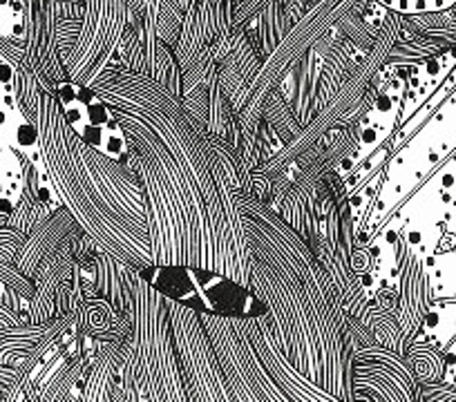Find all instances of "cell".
I'll list each match as a JSON object with an SVG mask.
<instances>
[{"label": "cell", "mask_w": 456, "mask_h": 402, "mask_svg": "<svg viewBox=\"0 0 456 402\" xmlns=\"http://www.w3.org/2000/svg\"><path fill=\"white\" fill-rule=\"evenodd\" d=\"M142 279L179 307L204 316L256 320L269 311L256 293L215 270L192 266H148L142 270Z\"/></svg>", "instance_id": "obj_1"}, {"label": "cell", "mask_w": 456, "mask_h": 402, "mask_svg": "<svg viewBox=\"0 0 456 402\" xmlns=\"http://www.w3.org/2000/svg\"><path fill=\"white\" fill-rule=\"evenodd\" d=\"M403 229L407 246L420 257L432 277L434 295L456 300V199L434 208H419L394 224Z\"/></svg>", "instance_id": "obj_2"}, {"label": "cell", "mask_w": 456, "mask_h": 402, "mask_svg": "<svg viewBox=\"0 0 456 402\" xmlns=\"http://www.w3.org/2000/svg\"><path fill=\"white\" fill-rule=\"evenodd\" d=\"M59 103L65 121L81 141L108 159H126L128 155L126 134L101 96H96L90 87L68 81L59 85Z\"/></svg>", "instance_id": "obj_3"}, {"label": "cell", "mask_w": 456, "mask_h": 402, "mask_svg": "<svg viewBox=\"0 0 456 402\" xmlns=\"http://www.w3.org/2000/svg\"><path fill=\"white\" fill-rule=\"evenodd\" d=\"M405 85L407 81L403 76L394 78L392 85L385 87V92L380 94V99L376 100L374 110L370 112L365 121V128L361 133V150L370 152L374 150L379 143H383L387 139V134L394 130V124L398 119V112H401L403 96H405Z\"/></svg>", "instance_id": "obj_4"}, {"label": "cell", "mask_w": 456, "mask_h": 402, "mask_svg": "<svg viewBox=\"0 0 456 402\" xmlns=\"http://www.w3.org/2000/svg\"><path fill=\"white\" fill-rule=\"evenodd\" d=\"M379 5L387 7L394 14L420 16V14H436L445 12L454 5L456 0H376Z\"/></svg>", "instance_id": "obj_5"}]
</instances>
